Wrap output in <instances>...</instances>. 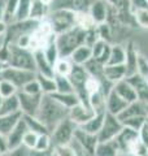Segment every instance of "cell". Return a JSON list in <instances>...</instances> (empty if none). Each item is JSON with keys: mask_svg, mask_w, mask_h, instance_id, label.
<instances>
[{"mask_svg": "<svg viewBox=\"0 0 148 156\" xmlns=\"http://www.w3.org/2000/svg\"><path fill=\"white\" fill-rule=\"evenodd\" d=\"M68 115H69V109L66 107L60 104L56 99H53L51 95L43 94L37 117L47 126L49 131H52L53 128H55L61 120L68 117Z\"/></svg>", "mask_w": 148, "mask_h": 156, "instance_id": "1", "label": "cell"}, {"mask_svg": "<svg viewBox=\"0 0 148 156\" xmlns=\"http://www.w3.org/2000/svg\"><path fill=\"white\" fill-rule=\"evenodd\" d=\"M56 44L60 57H69L76 48L85 44V30H82L78 26H74L65 33L57 34Z\"/></svg>", "mask_w": 148, "mask_h": 156, "instance_id": "2", "label": "cell"}, {"mask_svg": "<svg viewBox=\"0 0 148 156\" xmlns=\"http://www.w3.org/2000/svg\"><path fill=\"white\" fill-rule=\"evenodd\" d=\"M9 47V57H8V65L19 68V69H26L35 72V58H34V52H31L27 48L19 47L14 43H8Z\"/></svg>", "mask_w": 148, "mask_h": 156, "instance_id": "3", "label": "cell"}, {"mask_svg": "<svg viewBox=\"0 0 148 156\" xmlns=\"http://www.w3.org/2000/svg\"><path fill=\"white\" fill-rule=\"evenodd\" d=\"M78 126L73 122V121L65 117L58 122L53 130L51 131V140H52V147H62V146H69L74 138V133H76Z\"/></svg>", "mask_w": 148, "mask_h": 156, "instance_id": "4", "label": "cell"}, {"mask_svg": "<svg viewBox=\"0 0 148 156\" xmlns=\"http://www.w3.org/2000/svg\"><path fill=\"white\" fill-rule=\"evenodd\" d=\"M47 18L51 22L53 33L56 35L61 33H65L76 26L74 12L69 11V9H51Z\"/></svg>", "mask_w": 148, "mask_h": 156, "instance_id": "5", "label": "cell"}, {"mask_svg": "<svg viewBox=\"0 0 148 156\" xmlns=\"http://www.w3.org/2000/svg\"><path fill=\"white\" fill-rule=\"evenodd\" d=\"M35 77H37L35 72L19 69V68H14L11 65H5L4 69L2 70V73H0V80L9 81L11 83L16 86L18 90H21L25 83H27L29 81L34 80Z\"/></svg>", "mask_w": 148, "mask_h": 156, "instance_id": "6", "label": "cell"}, {"mask_svg": "<svg viewBox=\"0 0 148 156\" xmlns=\"http://www.w3.org/2000/svg\"><path fill=\"white\" fill-rule=\"evenodd\" d=\"M68 77H69V80H70L72 85L74 87V92L77 94L78 98H79L81 103L90 105L88 104V95L85 90V85H86V81L88 78V73L86 72L85 66L83 65H73V69Z\"/></svg>", "mask_w": 148, "mask_h": 156, "instance_id": "7", "label": "cell"}, {"mask_svg": "<svg viewBox=\"0 0 148 156\" xmlns=\"http://www.w3.org/2000/svg\"><path fill=\"white\" fill-rule=\"evenodd\" d=\"M123 125L120 121L117 116L111 115L105 112V117H104V122L100 131L97 133V139L99 142H105V140H112L115 139L118 135V133L122 130Z\"/></svg>", "mask_w": 148, "mask_h": 156, "instance_id": "8", "label": "cell"}, {"mask_svg": "<svg viewBox=\"0 0 148 156\" xmlns=\"http://www.w3.org/2000/svg\"><path fill=\"white\" fill-rule=\"evenodd\" d=\"M17 96H18V100H19V109H21V113L26 115V116H37L38 109H39V107H41L43 94L30 95V94H26V92L18 91Z\"/></svg>", "mask_w": 148, "mask_h": 156, "instance_id": "9", "label": "cell"}, {"mask_svg": "<svg viewBox=\"0 0 148 156\" xmlns=\"http://www.w3.org/2000/svg\"><path fill=\"white\" fill-rule=\"evenodd\" d=\"M95 113L96 112L93 111L90 105L83 104V103H78L77 105H74V107H72V108L69 109L68 117L77 126H81L85 122H87V121L90 120Z\"/></svg>", "mask_w": 148, "mask_h": 156, "instance_id": "10", "label": "cell"}, {"mask_svg": "<svg viewBox=\"0 0 148 156\" xmlns=\"http://www.w3.org/2000/svg\"><path fill=\"white\" fill-rule=\"evenodd\" d=\"M126 80L134 87L138 100L143 101V103H148V83L146 78L142 77L140 74H138V73H134L131 76H127Z\"/></svg>", "mask_w": 148, "mask_h": 156, "instance_id": "11", "label": "cell"}, {"mask_svg": "<svg viewBox=\"0 0 148 156\" xmlns=\"http://www.w3.org/2000/svg\"><path fill=\"white\" fill-rule=\"evenodd\" d=\"M108 12H109V5L105 0H92L90 9H88V13L91 14L96 25L107 21Z\"/></svg>", "mask_w": 148, "mask_h": 156, "instance_id": "12", "label": "cell"}, {"mask_svg": "<svg viewBox=\"0 0 148 156\" xmlns=\"http://www.w3.org/2000/svg\"><path fill=\"white\" fill-rule=\"evenodd\" d=\"M129 104L127 101H125L122 98L117 94L115 90H111V92L105 98V111L111 115L118 116L121 112L125 109V107Z\"/></svg>", "mask_w": 148, "mask_h": 156, "instance_id": "13", "label": "cell"}, {"mask_svg": "<svg viewBox=\"0 0 148 156\" xmlns=\"http://www.w3.org/2000/svg\"><path fill=\"white\" fill-rule=\"evenodd\" d=\"M126 50V60H125V68L127 72V76H131L136 73L138 68V57H139V51L135 47V43L132 41H129L125 46Z\"/></svg>", "mask_w": 148, "mask_h": 156, "instance_id": "14", "label": "cell"}, {"mask_svg": "<svg viewBox=\"0 0 148 156\" xmlns=\"http://www.w3.org/2000/svg\"><path fill=\"white\" fill-rule=\"evenodd\" d=\"M92 50V58H95L96 61H99L103 65L108 64L109 60V55H111V50H112V43H108L105 41H99L91 47Z\"/></svg>", "mask_w": 148, "mask_h": 156, "instance_id": "15", "label": "cell"}, {"mask_svg": "<svg viewBox=\"0 0 148 156\" xmlns=\"http://www.w3.org/2000/svg\"><path fill=\"white\" fill-rule=\"evenodd\" d=\"M26 131H27V126H26V124H25L23 119L21 117V120L18 121V124L14 126L13 130L7 135L8 144H9V151L17 148V147H19V146H22V138H23V135H25Z\"/></svg>", "mask_w": 148, "mask_h": 156, "instance_id": "16", "label": "cell"}, {"mask_svg": "<svg viewBox=\"0 0 148 156\" xmlns=\"http://www.w3.org/2000/svg\"><path fill=\"white\" fill-rule=\"evenodd\" d=\"M74 139H76L79 144H82L85 148H87L90 152H92L93 155H95L96 146L99 143L97 135L91 134V133H87V131L82 130L81 128H77L76 133H74Z\"/></svg>", "mask_w": 148, "mask_h": 156, "instance_id": "17", "label": "cell"}, {"mask_svg": "<svg viewBox=\"0 0 148 156\" xmlns=\"http://www.w3.org/2000/svg\"><path fill=\"white\" fill-rule=\"evenodd\" d=\"M34 58H35V70L37 74L47 76V77H55V70L53 65L47 60L42 50L34 52Z\"/></svg>", "mask_w": 148, "mask_h": 156, "instance_id": "18", "label": "cell"}, {"mask_svg": "<svg viewBox=\"0 0 148 156\" xmlns=\"http://www.w3.org/2000/svg\"><path fill=\"white\" fill-rule=\"evenodd\" d=\"M136 116H147L146 115V103H143L140 100H135V101L129 103L125 107V109L117 117L122 122L123 120H127V119H130V117H136Z\"/></svg>", "mask_w": 148, "mask_h": 156, "instance_id": "19", "label": "cell"}, {"mask_svg": "<svg viewBox=\"0 0 148 156\" xmlns=\"http://www.w3.org/2000/svg\"><path fill=\"white\" fill-rule=\"evenodd\" d=\"M113 90H115L123 100L127 101V103H131V101L138 100L136 92L134 90V87L129 83V81H127L126 78L125 80H122V81H120V82H117V83H115Z\"/></svg>", "mask_w": 148, "mask_h": 156, "instance_id": "20", "label": "cell"}, {"mask_svg": "<svg viewBox=\"0 0 148 156\" xmlns=\"http://www.w3.org/2000/svg\"><path fill=\"white\" fill-rule=\"evenodd\" d=\"M104 77L113 85L125 80L127 77V72L125 65H111L107 64L104 65Z\"/></svg>", "mask_w": 148, "mask_h": 156, "instance_id": "21", "label": "cell"}, {"mask_svg": "<svg viewBox=\"0 0 148 156\" xmlns=\"http://www.w3.org/2000/svg\"><path fill=\"white\" fill-rule=\"evenodd\" d=\"M104 117H105V112H96L87 122L78 126V128H81L82 130L87 131V133L97 135V133L100 131L101 126H103V122H104Z\"/></svg>", "mask_w": 148, "mask_h": 156, "instance_id": "22", "label": "cell"}, {"mask_svg": "<svg viewBox=\"0 0 148 156\" xmlns=\"http://www.w3.org/2000/svg\"><path fill=\"white\" fill-rule=\"evenodd\" d=\"M95 156H121V151L115 139L99 142L95 150Z\"/></svg>", "mask_w": 148, "mask_h": 156, "instance_id": "23", "label": "cell"}, {"mask_svg": "<svg viewBox=\"0 0 148 156\" xmlns=\"http://www.w3.org/2000/svg\"><path fill=\"white\" fill-rule=\"evenodd\" d=\"M91 57H92V50L91 47L86 44H82L78 48H76L72 55L69 56V58L72 60L74 65H85Z\"/></svg>", "mask_w": 148, "mask_h": 156, "instance_id": "24", "label": "cell"}, {"mask_svg": "<svg viewBox=\"0 0 148 156\" xmlns=\"http://www.w3.org/2000/svg\"><path fill=\"white\" fill-rule=\"evenodd\" d=\"M21 117H22L21 112L0 116V133L4 134V135H8L13 130L14 126L18 124V121L21 120Z\"/></svg>", "mask_w": 148, "mask_h": 156, "instance_id": "25", "label": "cell"}, {"mask_svg": "<svg viewBox=\"0 0 148 156\" xmlns=\"http://www.w3.org/2000/svg\"><path fill=\"white\" fill-rule=\"evenodd\" d=\"M49 7L42 3L41 0H31V7H30V14L29 18L35 20V21H42V20L47 18L49 13Z\"/></svg>", "mask_w": 148, "mask_h": 156, "instance_id": "26", "label": "cell"}, {"mask_svg": "<svg viewBox=\"0 0 148 156\" xmlns=\"http://www.w3.org/2000/svg\"><path fill=\"white\" fill-rule=\"evenodd\" d=\"M22 119L26 124L27 129L37 133L38 135H42V134H51V131L48 130V128L44 125L41 120L38 119L37 116H26V115H22Z\"/></svg>", "mask_w": 148, "mask_h": 156, "instance_id": "27", "label": "cell"}, {"mask_svg": "<svg viewBox=\"0 0 148 156\" xmlns=\"http://www.w3.org/2000/svg\"><path fill=\"white\" fill-rule=\"evenodd\" d=\"M17 112H21L19 109V100L18 96L12 95L8 98H3L2 105H0V116L3 115H12V113H17Z\"/></svg>", "mask_w": 148, "mask_h": 156, "instance_id": "28", "label": "cell"}, {"mask_svg": "<svg viewBox=\"0 0 148 156\" xmlns=\"http://www.w3.org/2000/svg\"><path fill=\"white\" fill-rule=\"evenodd\" d=\"M51 96L53 99H56L60 104L66 107L68 109H70L72 107L81 103L79 98L77 96L76 92H53V94H51Z\"/></svg>", "mask_w": 148, "mask_h": 156, "instance_id": "29", "label": "cell"}, {"mask_svg": "<svg viewBox=\"0 0 148 156\" xmlns=\"http://www.w3.org/2000/svg\"><path fill=\"white\" fill-rule=\"evenodd\" d=\"M125 60H126L125 47L121 46V44H112V50H111L108 64H111V65H125Z\"/></svg>", "mask_w": 148, "mask_h": 156, "instance_id": "30", "label": "cell"}, {"mask_svg": "<svg viewBox=\"0 0 148 156\" xmlns=\"http://www.w3.org/2000/svg\"><path fill=\"white\" fill-rule=\"evenodd\" d=\"M74 18H76V26L81 27L82 30H90V29L96 26L95 21L92 20L91 14L88 13V11L74 12Z\"/></svg>", "mask_w": 148, "mask_h": 156, "instance_id": "31", "label": "cell"}, {"mask_svg": "<svg viewBox=\"0 0 148 156\" xmlns=\"http://www.w3.org/2000/svg\"><path fill=\"white\" fill-rule=\"evenodd\" d=\"M73 65L74 64L69 57H58L56 62L53 64V70H55V74H57V76L68 77L73 69Z\"/></svg>", "mask_w": 148, "mask_h": 156, "instance_id": "32", "label": "cell"}, {"mask_svg": "<svg viewBox=\"0 0 148 156\" xmlns=\"http://www.w3.org/2000/svg\"><path fill=\"white\" fill-rule=\"evenodd\" d=\"M37 80L41 85L42 92L44 95H51L53 92H56V82L55 77H47L42 74H37Z\"/></svg>", "mask_w": 148, "mask_h": 156, "instance_id": "33", "label": "cell"}, {"mask_svg": "<svg viewBox=\"0 0 148 156\" xmlns=\"http://www.w3.org/2000/svg\"><path fill=\"white\" fill-rule=\"evenodd\" d=\"M85 69L88 73V76H92V77H96L99 80H101L104 77V65L100 64L99 61H96L95 58H90L85 65Z\"/></svg>", "mask_w": 148, "mask_h": 156, "instance_id": "34", "label": "cell"}, {"mask_svg": "<svg viewBox=\"0 0 148 156\" xmlns=\"http://www.w3.org/2000/svg\"><path fill=\"white\" fill-rule=\"evenodd\" d=\"M43 53L44 56L47 57V60L51 62V64L53 65L56 62V60L58 57H60V53H58V48H57V44H56V37L52 39V41H49L47 43V46L43 48Z\"/></svg>", "mask_w": 148, "mask_h": 156, "instance_id": "35", "label": "cell"}, {"mask_svg": "<svg viewBox=\"0 0 148 156\" xmlns=\"http://www.w3.org/2000/svg\"><path fill=\"white\" fill-rule=\"evenodd\" d=\"M30 7H31V0H18L14 21H23V20H27L29 14H30Z\"/></svg>", "mask_w": 148, "mask_h": 156, "instance_id": "36", "label": "cell"}, {"mask_svg": "<svg viewBox=\"0 0 148 156\" xmlns=\"http://www.w3.org/2000/svg\"><path fill=\"white\" fill-rule=\"evenodd\" d=\"M18 5V0H5L4 2V22L11 23L14 21Z\"/></svg>", "mask_w": 148, "mask_h": 156, "instance_id": "37", "label": "cell"}, {"mask_svg": "<svg viewBox=\"0 0 148 156\" xmlns=\"http://www.w3.org/2000/svg\"><path fill=\"white\" fill-rule=\"evenodd\" d=\"M55 82H56V92H74V87L70 80H69V77L55 74Z\"/></svg>", "mask_w": 148, "mask_h": 156, "instance_id": "38", "label": "cell"}, {"mask_svg": "<svg viewBox=\"0 0 148 156\" xmlns=\"http://www.w3.org/2000/svg\"><path fill=\"white\" fill-rule=\"evenodd\" d=\"M96 31H97L99 39H101V41H105L108 43H112V39H113V29H112V26L107 21L96 25Z\"/></svg>", "mask_w": 148, "mask_h": 156, "instance_id": "39", "label": "cell"}, {"mask_svg": "<svg viewBox=\"0 0 148 156\" xmlns=\"http://www.w3.org/2000/svg\"><path fill=\"white\" fill-rule=\"evenodd\" d=\"M85 90H86V92H87L88 98H90L92 94L97 92V91H103L100 80H99V78H96V77L88 76L87 81H86V85H85ZM103 92H104V91H103Z\"/></svg>", "mask_w": 148, "mask_h": 156, "instance_id": "40", "label": "cell"}, {"mask_svg": "<svg viewBox=\"0 0 148 156\" xmlns=\"http://www.w3.org/2000/svg\"><path fill=\"white\" fill-rule=\"evenodd\" d=\"M146 120H147V116L130 117V119H127V120H123V121H122V125L126 126V128H130V129H132V130L139 131L142 126L144 125Z\"/></svg>", "mask_w": 148, "mask_h": 156, "instance_id": "41", "label": "cell"}, {"mask_svg": "<svg viewBox=\"0 0 148 156\" xmlns=\"http://www.w3.org/2000/svg\"><path fill=\"white\" fill-rule=\"evenodd\" d=\"M35 150H39V151H44V152H48L51 151L53 147H52V140H51V135L49 134H42L38 136V140H37V144Z\"/></svg>", "mask_w": 148, "mask_h": 156, "instance_id": "42", "label": "cell"}, {"mask_svg": "<svg viewBox=\"0 0 148 156\" xmlns=\"http://www.w3.org/2000/svg\"><path fill=\"white\" fill-rule=\"evenodd\" d=\"M18 91L26 92V94H30V95H41V94H43L42 89H41V85H39V82L37 80V77L34 78V80L29 81L27 83H25L22 86V89L18 90Z\"/></svg>", "mask_w": 148, "mask_h": 156, "instance_id": "43", "label": "cell"}, {"mask_svg": "<svg viewBox=\"0 0 148 156\" xmlns=\"http://www.w3.org/2000/svg\"><path fill=\"white\" fill-rule=\"evenodd\" d=\"M18 92V89L13 83L5 80H0V95L3 98H8L12 95H16Z\"/></svg>", "mask_w": 148, "mask_h": 156, "instance_id": "44", "label": "cell"}, {"mask_svg": "<svg viewBox=\"0 0 148 156\" xmlns=\"http://www.w3.org/2000/svg\"><path fill=\"white\" fill-rule=\"evenodd\" d=\"M134 17L138 27L148 30V9H138L134 11Z\"/></svg>", "mask_w": 148, "mask_h": 156, "instance_id": "45", "label": "cell"}, {"mask_svg": "<svg viewBox=\"0 0 148 156\" xmlns=\"http://www.w3.org/2000/svg\"><path fill=\"white\" fill-rule=\"evenodd\" d=\"M69 147H70V150L73 151L74 156H95L92 152H90L87 148H85L82 144H79L77 142L76 139H72V142L69 143Z\"/></svg>", "mask_w": 148, "mask_h": 156, "instance_id": "46", "label": "cell"}, {"mask_svg": "<svg viewBox=\"0 0 148 156\" xmlns=\"http://www.w3.org/2000/svg\"><path fill=\"white\" fill-rule=\"evenodd\" d=\"M38 136L39 135L37 133H34V131L27 129V131L25 133L23 138H22V146H25V147L29 148V150H33L34 147H35V144H37Z\"/></svg>", "mask_w": 148, "mask_h": 156, "instance_id": "47", "label": "cell"}, {"mask_svg": "<svg viewBox=\"0 0 148 156\" xmlns=\"http://www.w3.org/2000/svg\"><path fill=\"white\" fill-rule=\"evenodd\" d=\"M136 73L140 74L142 77L147 78L148 77V58L139 53V57H138V68H136Z\"/></svg>", "mask_w": 148, "mask_h": 156, "instance_id": "48", "label": "cell"}, {"mask_svg": "<svg viewBox=\"0 0 148 156\" xmlns=\"http://www.w3.org/2000/svg\"><path fill=\"white\" fill-rule=\"evenodd\" d=\"M129 3L132 12L138 9H148V0H129Z\"/></svg>", "mask_w": 148, "mask_h": 156, "instance_id": "49", "label": "cell"}, {"mask_svg": "<svg viewBox=\"0 0 148 156\" xmlns=\"http://www.w3.org/2000/svg\"><path fill=\"white\" fill-rule=\"evenodd\" d=\"M138 133H139V139H140V142L148 147V125H147V122H144V125L142 126L140 130L138 131Z\"/></svg>", "mask_w": 148, "mask_h": 156, "instance_id": "50", "label": "cell"}, {"mask_svg": "<svg viewBox=\"0 0 148 156\" xmlns=\"http://www.w3.org/2000/svg\"><path fill=\"white\" fill-rule=\"evenodd\" d=\"M9 151V144H8V138L7 135H4L0 133V154L5 155Z\"/></svg>", "mask_w": 148, "mask_h": 156, "instance_id": "51", "label": "cell"}, {"mask_svg": "<svg viewBox=\"0 0 148 156\" xmlns=\"http://www.w3.org/2000/svg\"><path fill=\"white\" fill-rule=\"evenodd\" d=\"M55 151L57 156H74L73 151L69 146H62V147H55Z\"/></svg>", "mask_w": 148, "mask_h": 156, "instance_id": "52", "label": "cell"}, {"mask_svg": "<svg viewBox=\"0 0 148 156\" xmlns=\"http://www.w3.org/2000/svg\"><path fill=\"white\" fill-rule=\"evenodd\" d=\"M7 29H8V23L4 22V21H0V38H3L5 35Z\"/></svg>", "mask_w": 148, "mask_h": 156, "instance_id": "53", "label": "cell"}, {"mask_svg": "<svg viewBox=\"0 0 148 156\" xmlns=\"http://www.w3.org/2000/svg\"><path fill=\"white\" fill-rule=\"evenodd\" d=\"M48 152H44V151H39V150H35L33 148L30 150V156H47Z\"/></svg>", "mask_w": 148, "mask_h": 156, "instance_id": "54", "label": "cell"}, {"mask_svg": "<svg viewBox=\"0 0 148 156\" xmlns=\"http://www.w3.org/2000/svg\"><path fill=\"white\" fill-rule=\"evenodd\" d=\"M4 2L5 0H0V21H4Z\"/></svg>", "mask_w": 148, "mask_h": 156, "instance_id": "55", "label": "cell"}, {"mask_svg": "<svg viewBox=\"0 0 148 156\" xmlns=\"http://www.w3.org/2000/svg\"><path fill=\"white\" fill-rule=\"evenodd\" d=\"M42 3H44L46 5H48L49 7V9H51V5H52V3H53V0H41Z\"/></svg>", "mask_w": 148, "mask_h": 156, "instance_id": "56", "label": "cell"}, {"mask_svg": "<svg viewBox=\"0 0 148 156\" xmlns=\"http://www.w3.org/2000/svg\"><path fill=\"white\" fill-rule=\"evenodd\" d=\"M47 156H57V154H56V151H55V148H52L51 151H48V154H47Z\"/></svg>", "mask_w": 148, "mask_h": 156, "instance_id": "57", "label": "cell"}, {"mask_svg": "<svg viewBox=\"0 0 148 156\" xmlns=\"http://www.w3.org/2000/svg\"><path fill=\"white\" fill-rule=\"evenodd\" d=\"M121 156H138L135 154H121Z\"/></svg>", "mask_w": 148, "mask_h": 156, "instance_id": "58", "label": "cell"}, {"mask_svg": "<svg viewBox=\"0 0 148 156\" xmlns=\"http://www.w3.org/2000/svg\"><path fill=\"white\" fill-rule=\"evenodd\" d=\"M146 115L148 117V103H146Z\"/></svg>", "mask_w": 148, "mask_h": 156, "instance_id": "59", "label": "cell"}, {"mask_svg": "<svg viewBox=\"0 0 148 156\" xmlns=\"http://www.w3.org/2000/svg\"><path fill=\"white\" fill-rule=\"evenodd\" d=\"M2 101H3V96L0 95V105H2Z\"/></svg>", "mask_w": 148, "mask_h": 156, "instance_id": "60", "label": "cell"}, {"mask_svg": "<svg viewBox=\"0 0 148 156\" xmlns=\"http://www.w3.org/2000/svg\"><path fill=\"white\" fill-rule=\"evenodd\" d=\"M146 122H147V125H148V117H147V120H146Z\"/></svg>", "mask_w": 148, "mask_h": 156, "instance_id": "61", "label": "cell"}, {"mask_svg": "<svg viewBox=\"0 0 148 156\" xmlns=\"http://www.w3.org/2000/svg\"><path fill=\"white\" fill-rule=\"evenodd\" d=\"M146 81H147V83H148V77H147V78H146Z\"/></svg>", "mask_w": 148, "mask_h": 156, "instance_id": "62", "label": "cell"}, {"mask_svg": "<svg viewBox=\"0 0 148 156\" xmlns=\"http://www.w3.org/2000/svg\"><path fill=\"white\" fill-rule=\"evenodd\" d=\"M0 156H3V155H2V154H0Z\"/></svg>", "mask_w": 148, "mask_h": 156, "instance_id": "63", "label": "cell"}]
</instances>
